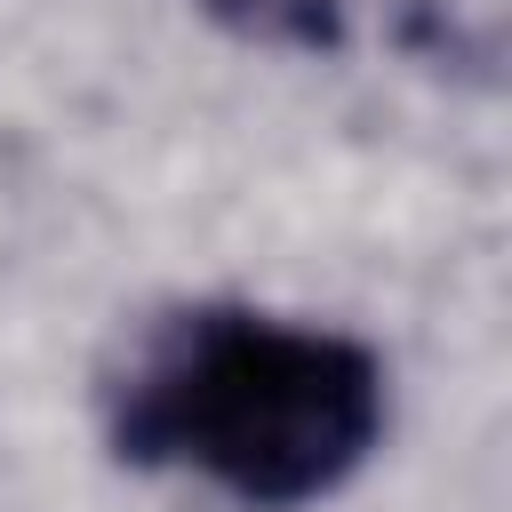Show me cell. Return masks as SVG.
<instances>
[{
  "label": "cell",
  "instance_id": "obj_1",
  "mask_svg": "<svg viewBox=\"0 0 512 512\" xmlns=\"http://www.w3.org/2000/svg\"><path fill=\"white\" fill-rule=\"evenodd\" d=\"M384 440V360L312 320L256 304L168 312L112 384V456L200 472L208 488L296 512L344 488Z\"/></svg>",
  "mask_w": 512,
  "mask_h": 512
},
{
  "label": "cell",
  "instance_id": "obj_2",
  "mask_svg": "<svg viewBox=\"0 0 512 512\" xmlns=\"http://www.w3.org/2000/svg\"><path fill=\"white\" fill-rule=\"evenodd\" d=\"M216 24H232L240 40L264 48H336L344 40V0H200Z\"/></svg>",
  "mask_w": 512,
  "mask_h": 512
}]
</instances>
